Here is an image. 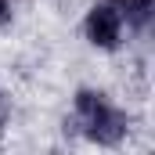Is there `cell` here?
I'll list each match as a JSON object with an SVG mask.
<instances>
[{
    "label": "cell",
    "instance_id": "obj_1",
    "mask_svg": "<svg viewBox=\"0 0 155 155\" xmlns=\"http://www.w3.org/2000/svg\"><path fill=\"white\" fill-rule=\"evenodd\" d=\"M76 108H79V116L87 119V134H90L97 144H116L119 137H123V130H126V126H123V116H119L101 94L79 90Z\"/></svg>",
    "mask_w": 155,
    "mask_h": 155
},
{
    "label": "cell",
    "instance_id": "obj_4",
    "mask_svg": "<svg viewBox=\"0 0 155 155\" xmlns=\"http://www.w3.org/2000/svg\"><path fill=\"white\" fill-rule=\"evenodd\" d=\"M11 22V0H0V29Z\"/></svg>",
    "mask_w": 155,
    "mask_h": 155
},
{
    "label": "cell",
    "instance_id": "obj_3",
    "mask_svg": "<svg viewBox=\"0 0 155 155\" xmlns=\"http://www.w3.org/2000/svg\"><path fill=\"white\" fill-rule=\"evenodd\" d=\"M116 4H119V15L126 22H134V25H144L152 18V7H155V0H116Z\"/></svg>",
    "mask_w": 155,
    "mask_h": 155
},
{
    "label": "cell",
    "instance_id": "obj_2",
    "mask_svg": "<svg viewBox=\"0 0 155 155\" xmlns=\"http://www.w3.org/2000/svg\"><path fill=\"white\" fill-rule=\"evenodd\" d=\"M119 33H123V15H119V4H97L90 15H87V36L90 43H97V47H116L119 43Z\"/></svg>",
    "mask_w": 155,
    "mask_h": 155
}]
</instances>
